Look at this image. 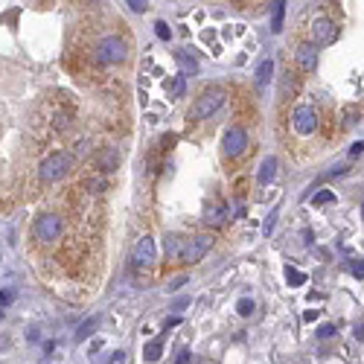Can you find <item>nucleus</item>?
I'll return each mask as SVG.
<instances>
[{"label":"nucleus","mask_w":364,"mask_h":364,"mask_svg":"<svg viewBox=\"0 0 364 364\" xmlns=\"http://www.w3.org/2000/svg\"><path fill=\"white\" fill-rule=\"evenodd\" d=\"M361 152H364V140H359V143H352V146H350V155H352V157H359Z\"/></svg>","instance_id":"obj_30"},{"label":"nucleus","mask_w":364,"mask_h":364,"mask_svg":"<svg viewBox=\"0 0 364 364\" xmlns=\"http://www.w3.org/2000/svg\"><path fill=\"white\" fill-rule=\"evenodd\" d=\"M213 248V236L207 233H201V236H192L187 248H184V263L192 265V263H198V259H204V254H207Z\"/></svg>","instance_id":"obj_8"},{"label":"nucleus","mask_w":364,"mask_h":364,"mask_svg":"<svg viewBox=\"0 0 364 364\" xmlns=\"http://www.w3.org/2000/svg\"><path fill=\"white\" fill-rule=\"evenodd\" d=\"M178 364H190V352H187V350H181V356H178Z\"/></svg>","instance_id":"obj_33"},{"label":"nucleus","mask_w":364,"mask_h":364,"mask_svg":"<svg viewBox=\"0 0 364 364\" xmlns=\"http://www.w3.org/2000/svg\"><path fill=\"white\" fill-rule=\"evenodd\" d=\"M155 239L152 236H143L138 239V245H134V251H131V265L134 268H149L155 265Z\"/></svg>","instance_id":"obj_7"},{"label":"nucleus","mask_w":364,"mask_h":364,"mask_svg":"<svg viewBox=\"0 0 364 364\" xmlns=\"http://www.w3.org/2000/svg\"><path fill=\"white\" fill-rule=\"evenodd\" d=\"M129 9H131V12H146V9H149V6H146V3H140V0H129Z\"/></svg>","instance_id":"obj_29"},{"label":"nucleus","mask_w":364,"mask_h":364,"mask_svg":"<svg viewBox=\"0 0 364 364\" xmlns=\"http://www.w3.org/2000/svg\"><path fill=\"white\" fill-rule=\"evenodd\" d=\"M166 90H169V96H181V94H184V76H172V79H169Z\"/></svg>","instance_id":"obj_20"},{"label":"nucleus","mask_w":364,"mask_h":364,"mask_svg":"<svg viewBox=\"0 0 364 364\" xmlns=\"http://www.w3.org/2000/svg\"><path fill=\"white\" fill-rule=\"evenodd\" d=\"M317 335H321V338H333L335 335V326L333 324H324L321 329H317Z\"/></svg>","instance_id":"obj_27"},{"label":"nucleus","mask_w":364,"mask_h":364,"mask_svg":"<svg viewBox=\"0 0 364 364\" xmlns=\"http://www.w3.org/2000/svg\"><path fill=\"white\" fill-rule=\"evenodd\" d=\"M155 32H157V38H164V41H166L169 36H172V32H169V27L164 24V21H157V24H155Z\"/></svg>","instance_id":"obj_25"},{"label":"nucleus","mask_w":364,"mask_h":364,"mask_svg":"<svg viewBox=\"0 0 364 364\" xmlns=\"http://www.w3.org/2000/svg\"><path fill=\"white\" fill-rule=\"evenodd\" d=\"M62 236V219L55 213H44L36 219V239L38 242H55Z\"/></svg>","instance_id":"obj_5"},{"label":"nucleus","mask_w":364,"mask_h":364,"mask_svg":"<svg viewBox=\"0 0 364 364\" xmlns=\"http://www.w3.org/2000/svg\"><path fill=\"white\" fill-rule=\"evenodd\" d=\"M224 105V90L222 88H207L204 94L192 102V108H190V120L192 122H198V120H207L213 117L216 111H219Z\"/></svg>","instance_id":"obj_1"},{"label":"nucleus","mask_w":364,"mask_h":364,"mask_svg":"<svg viewBox=\"0 0 364 364\" xmlns=\"http://www.w3.org/2000/svg\"><path fill=\"white\" fill-rule=\"evenodd\" d=\"M85 190H90V192H102V190H105V181H102V178H94V181H88V184H85Z\"/></svg>","instance_id":"obj_24"},{"label":"nucleus","mask_w":364,"mask_h":364,"mask_svg":"<svg viewBox=\"0 0 364 364\" xmlns=\"http://www.w3.org/2000/svg\"><path fill=\"white\" fill-rule=\"evenodd\" d=\"M286 280L291 283V286H303L306 283V274H300L298 268H291V265H286Z\"/></svg>","instance_id":"obj_21"},{"label":"nucleus","mask_w":364,"mask_h":364,"mask_svg":"<svg viewBox=\"0 0 364 364\" xmlns=\"http://www.w3.org/2000/svg\"><path fill=\"white\" fill-rule=\"evenodd\" d=\"M129 59V44L120 36H105L96 44V62L99 64H122Z\"/></svg>","instance_id":"obj_2"},{"label":"nucleus","mask_w":364,"mask_h":364,"mask_svg":"<svg viewBox=\"0 0 364 364\" xmlns=\"http://www.w3.org/2000/svg\"><path fill=\"white\" fill-rule=\"evenodd\" d=\"M222 149H224V157H239L248 149V131L242 126H231L222 138Z\"/></svg>","instance_id":"obj_4"},{"label":"nucleus","mask_w":364,"mask_h":364,"mask_svg":"<svg viewBox=\"0 0 364 364\" xmlns=\"http://www.w3.org/2000/svg\"><path fill=\"white\" fill-rule=\"evenodd\" d=\"M204 222L207 224H224L227 222V204L224 201H207L204 204Z\"/></svg>","instance_id":"obj_11"},{"label":"nucleus","mask_w":364,"mask_h":364,"mask_svg":"<svg viewBox=\"0 0 364 364\" xmlns=\"http://www.w3.org/2000/svg\"><path fill=\"white\" fill-rule=\"evenodd\" d=\"M303 321H306V324H312V321H317V312H315V309H309V312H303Z\"/></svg>","instance_id":"obj_31"},{"label":"nucleus","mask_w":364,"mask_h":364,"mask_svg":"<svg viewBox=\"0 0 364 364\" xmlns=\"http://www.w3.org/2000/svg\"><path fill=\"white\" fill-rule=\"evenodd\" d=\"M161 352H164L161 338H157V341H149V344L143 347V359H146V361H157V359H161Z\"/></svg>","instance_id":"obj_18"},{"label":"nucleus","mask_w":364,"mask_h":364,"mask_svg":"<svg viewBox=\"0 0 364 364\" xmlns=\"http://www.w3.org/2000/svg\"><path fill=\"white\" fill-rule=\"evenodd\" d=\"M99 329V315H90V317H85L82 324L76 326V341H85V338H90Z\"/></svg>","instance_id":"obj_13"},{"label":"nucleus","mask_w":364,"mask_h":364,"mask_svg":"<svg viewBox=\"0 0 364 364\" xmlns=\"http://www.w3.org/2000/svg\"><path fill=\"white\" fill-rule=\"evenodd\" d=\"M291 126H294V131L298 134H312L315 129H317V114H315V108L312 105H298L294 108V114H291Z\"/></svg>","instance_id":"obj_6"},{"label":"nucleus","mask_w":364,"mask_h":364,"mask_svg":"<svg viewBox=\"0 0 364 364\" xmlns=\"http://www.w3.org/2000/svg\"><path fill=\"white\" fill-rule=\"evenodd\" d=\"M333 38H335V24L329 18H317L312 24V41L317 47H324V44H329Z\"/></svg>","instance_id":"obj_9"},{"label":"nucleus","mask_w":364,"mask_h":364,"mask_svg":"<svg viewBox=\"0 0 364 364\" xmlns=\"http://www.w3.org/2000/svg\"><path fill=\"white\" fill-rule=\"evenodd\" d=\"M70 164H73V157L67 155V152H53V155H47L41 161V166H38V178L41 181H59L67 169H70Z\"/></svg>","instance_id":"obj_3"},{"label":"nucleus","mask_w":364,"mask_h":364,"mask_svg":"<svg viewBox=\"0 0 364 364\" xmlns=\"http://www.w3.org/2000/svg\"><path fill=\"white\" fill-rule=\"evenodd\" d=\"M12 298H15V294H12V289H3V294H0V306H3V309H6V306L12 303Z\"/></svg>","instance_id":"obj_28"},{"label":"nucleus","mask_w":364,"mask_h":364,"mask_svg":"<svg viewBox=\"0 0 364 364\" xmlns=\"http://www.w3.org/2000/svg\"><path fill=\"white\" fill-rule=\"evenodd\" d=\"M352 120H359V111H352V108H350V111H347V117H344V122H347V126H350Z\"/></svg>","instance_id":"obj_32"},{"label":"nucleus","mask_w":364,"mask_h":364,"mask_svg":"<svg viewBox=\"0 0 364 364\" xmlns=\"http://www.w3.org/2000/svg\"><path fill=\"white\" fill-rule=\"evenodd\" d=\"M117 166H120V149H114V146H105V149H99L96 155V169L99 172H117Z\"/></svg>","instance_id":"obj_10"},{"label":"nucleus","mask_w":364,"mask_h":364,"mask_svg":"<svg viewBox=\"0 0 364 364\" xmlns=\"http://www.w3.org/2000/svg\"><path fill=\"white\" fill-rule=\"evenodd\" d=\"M184 248H187V242H181L178 236H166V257L169 259H175V257L184 259Z\"/></svg>","instance_id":"obj_16"},{"label":"nucleus","mask_w":364,"mask_h":364,"mask_svg":"<svg viewBox=\"0 0 364 364\" xmlns=\"http://www.w3.org/2000/svg\"><path fill=\"white\" fill-rule=\"evenodd\" d=\"M274 172H277V157H274V155H268L265 161H263V166H259V172H257V181H259V184L265 187L268 181L274 178Z\"/></svg>","instance_id":"obj_14"},{"label":"nucleus","mask_w":364,"mask_h":364,"mask_svg":"<svg viewBox=\"0 0 364 364\" xmlns=\"http://www.w3.org/2000/svg\"><path fill=\"white\" fill-rule=\"evenodd\" d=\"M350 271H352L356 277H364V259H352V263H350Z\"/></svg>","instance_id":"obj_26"},{"label":"nucleus","mask_w":364,"mask_h":364,"mask_svg":"<svg viewBox=\"0 0 364 364\" xmlns=\"http://www.w3.org/2000/svg\"><path fill=\"white\" fill-rule=\"evenodd\" d=\"M175 62H178V67H181V76H192V73H198V62H196V55H190L187 50L175 53Z\"/></svg>","instance_id":"obj_12"},{"label":"nucleus","mask_w":364,"mask_h":364,"mask_svg":"<svg viewBox=\"0 0 364 364\" xmlns=\"http://www.w3.org/2000/svg\"><path fill=\"white\" fill-rule=\"evenodd\" d=\"M236 309H239V315H245V317H248V315H254V300H251V298H242Z\"/></svg>","instance_id":"obj_22"},{"label":"nucleus","mask_w":364,"mask_h":364,"mask_svg":"<svg viewBox=\"0 0 364 364\" xmlns=\"http://www.w3.org/2000/svg\"><path fill=\"white\" fill-rule=\"evenodd\" d=\"M312 201H315V204H329V201H335V192H333V190H321Z\"/></svg>","instance_id":"obj_23"},{"label":"nucleus","mask_w":364,"mask_h":364,"mask_svg":"<svg viewBox=\"0 0 364 364\" xmlns=\"http://www.w3.org/2000/svg\"><path fill=\"white\" fill-rule=\"evenodd\" d=\"M298 62H300V67H306V70H312L315 62H317V50L309 47V44H300V47H298Z\"/></svg>","instance_id":"obj_15"},{"label":"nucleus","mask_w":364,"mask_h":364,"mask_svg":"<svg viewBox=\"0 0 364 364\" xmlns=\"http://www.w3.org/2000/svg\"><path fill=\"white\" fill-rule=\"evenodd\" d=\"M361 216H364V204H361Z\"/></svg>","instance_id":"obj_34"},{"label":"nucleus","mask_w":364,"mask_h":364,"mask_svg":"<svg viewBox=\"0 0 364 364\" xmlns=\"http://www.w3.org/2000/svg\"><path fill=\"white\" fill-rule=\"evenodd\" d=\"M271 73H274V62H271V59H265L263 64L257 67V85H259V88H263V85H268V82H271Z\"/></svg>","instance_id":"obj_17"},{"label":"nucleus","mask_w":364,"mask_h":364,"mask_svg":"<svg viewBox=\"0 0 364 364\" xmlns=\"http://www.w3.org/2000/svg\"><path fill=\"white\" fill-rule=\"evenodd\" d=\"M283 15H286V3H274V6H271V29H274V32L283 29Z\"/></svg>","instance_id":"obj_19"}]
</instances>
